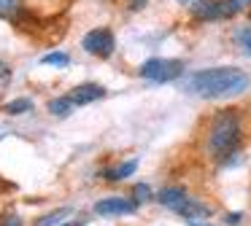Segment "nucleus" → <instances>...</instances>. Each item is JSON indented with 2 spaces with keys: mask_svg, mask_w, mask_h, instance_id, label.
<instances>
[{
  "mask_svg": "<svg viewBox=\"0 0 251 226\" xmlns=\"http://www.w3.org/2000/svg\"><path fill=\"white\" fill-rule=\"evenodd\" d=\"M81 48L89 54V57L108 59L111 54L116 51V35H114V30H111V27H92V30L81 38Z\"/></svg>",
  "mask_w": 251,
  "mask_h": 226,
  "instance_id": "nucleus-6",
  "label": "nucleus"
},
{
  "mask_svg": "<svg viewBox=\"0 0 251 226\" xmlns=\"http://www.w3.org/2000/svg\"><path fill=\"white\" fill-rule=\"evenodd\" d=\"M8 75H11V68H8L6 62H0V81H6Z\"/></svg>",
  "mask_w": 251,
  "mask_h": 226,
  "instance_id": "nucleus-21",
  "label": "nucleus"
},
{
  "mask_svg": "<svg viewBox=\"0 0 251 226\" xmlns=\"http://www.w3.org/2000/svg\"><path fill=\"white\" fill-rule=\"evenodd\" d=\"M135 172H138V159H127V161H119V164H114V167L100 170V178L108 181V183H122L130 175H135Z\"/></svg>",
  "mask_w": 251,
  "mask_h": 226,
  "instance_id": "nucleus-10",
  "label": "nucleus"
},
{
  "mask_svg": "<svg viewBox=\"0 0 251 226\" xmlns=\"http://www.w3.org/2000/svg\"><path fill=\"white\" fill-rule=\"evenodd\" d=\"M243 11L246 8L238 0H195L186 5V16L192 24H222L238 19Z\"/></svg>",
  "mask_w": 251,
  "mask_h": 226,
  "instance_id": "nucleus-4",
  "label": "nucleus"
},
{
  "mask_svg": "<svg viewBox=\"0 0 251 226\" xmlns=\"http://www.w3.org/2000/svg\"><path fill=\"white\" fill-rule=\"evenodd\" d=\"M33 111V100L30 97H17V100H8L3 105V113L6 116H25V113Z\"/></svg>",
  "mask_w": 251,
  "mask_h": 226,
  "instance_id": "nucleus-13",
  "label": "nucleus"
},
{
  "mask_svg": "<svg viewBox=\"0 0 251 226\" xmlns=\"http://www.w3.org/2000/svg\"><path fill=\"white\" fill-rule=\"evenodd\" d=\"M30 16L27 3L25 0H0V19L11 22V24H22Z\"/></svg>",
  "mask_w": 251,
  "mask_h": 226,
  "instance_id": "nucleus-9",
  "label": "nucleus"
},
{
  "mask_svg": "<svg viewBox=\"0 0 251 226\" xmlns=\"http://www.w3.org/2000/svg\"><path fill=\"white\" fill-rule=\"evenodd\" d=\"M41 65H51V68H68L71 65V54L68 51H49L41 57Z\"/></svg>",
  "mask_w": 251,
  "mask_h": 226,
  "instance_id": "nucleus-15",
  "label": "nucleus"
},
{
  "mask_svg": "<svg viewBox=\"0 0 251 226\" xmlns=\"http://www.w3.org/2000/svg\"><path fill=\"white\" fill-rule=\"evenodd\" d=\"M132 199H135L138 204H143V202H151V199H157L154 197V191H151V186L149 183H135L132 186V194H130Z\"/></svg>",
  "mask_w": 251,
  "mask_h": 226,
  "instance_id": "nucleus-16",
  "label": "nucleus"
},
{
  "mask_svg": "<svg viewBox=\"0 0 251 226\" xmlns=\"http://www.w3.org/2000/svg\"><path fill=\"white\" fill-rule=\"evenodd\" d=\"M178 5H189V3H195V0H176Z\"/></svg>",
  "mask_w": 251,
  "mask_h": 226,
  "instance_id": "nucleus-24",
  "label": "nucleus"
},
{
  "mask_svg": "<svg viewBox=\"0 0 251 226\" xmlns=\"http://www.w3.org/2000/svg\"><path fill=\"white\" fill-rule=\"evenodd\" d=\"M232 43L251 59V24H240L232 30Z\"/></svg>",
  "mask_w": 251,
  "mask_h": 226,
  "instance_id": "nucleus-12",
  "label": "nucleus"
},
{
  "mask_svg": "<svg viewBox=\"0 0 251 226\" xmlns=\"http://www.w3.org/2000/svg\"><path fill=\"white\" fill-rule=\"evenodd\" d=\"M186 224H189V226H213L211 218H189Z\"/></svg>",
  "mask_w": 251,
  "mask_h": 226,
  "instance_id": "nucleus-20",
  "label": "nucleus"
},
{
  "mask_svg": "<svg viewBox=\"0 0 251 226\" xmlns=\"http://www.w3.org/2000/svg\"><path fill=\"white\" fill-rule=\"evenodd\" d=\"M0 226H22V218H19L17 213H8L0 218Z\"/></svg>",
  "mask_w": 251,
  "mask_h": 226,
  "instance_id": "nucleus-17",
  "label": "nucleus"
},
{
  "mask_svg": "<svg viewBox=\"0 0 251 226\" xmlns=\"http://www.w3.org/2000/svg\"><path fill=\"white\" fill-rule=\"evenodd\" d=\"M103 97H105V86L103 84H78L76 89L68 91V100H71L76 108L92 105V102L103 100Z\"/></svg>",
  "mask_w": 251,
  "mask_h": 226,
  "instance_id": "nucleus-8",
  "label": "nucleus"
},
{
  "mask_svg": "<svg viewBox=\"0 0 251 226\" xmlns=\"http://www.w3.org/2000/svg\"><path fill=\"white\" fill-rule=\"evenodd\" d=\"M240 221H243V213H227L224 215V224L227 226H238Z\"/></svg>",
  "mask_w": 251,
  "mask_h": 226,
  "instance_id": "nucleus-18",
  "label": "nucleus"
},
{
  "mask_svg": "<svg viewBox=\"0 0 251 226\" xmlns=\"http://www.w3.org/2000/svg\"><path fill=\"white\" fill-rule=\"evenodd\" d=\"M246 16H249V24H251V8H249V14H246Z\"/></svg>",
  "mask_w": 251,
  "mask_h": 226,
  "instance_id": "nucleus-25",
  "label": "nucleus"
},
{
  "mask_svg": "<svg viewBox=\"0 0 251 226\" xmlns=\"http://www.w3.org/2000/svg\"><path fill=\"white\" fill-rule=\"evenodd\" d=\"M184 73L186 62L176 57H151L138 68V75L143 81H151V84H170V81H178Z\"/></svg>",
  "mask_w": 251,
  "mask_h": 226,
  "instance_id": "nucleus-5",
  "label": "nucleus"
},
{
  "mask_svg": "<svg viewBox=\"0 0 251 226\" xmlns=\"http://www.w3.org/2000/svg\"><path fill=\"white\" fill-rule=\"evenodd\" d=\"M157 202L162 204L165 210L181 215L184 221L189 218H211V204L200 202L195 194H189L184 186H165L162 191L157 194Z\"/></svg>",
  "mask_w": 251,
  "mask_h": 226,
  "instance_id": "nucleus-3",
  "label": "nucleus"
},
{
  "mask_svg": "<svg viewBox=\"0 0 251 226\" xmlns=\"http://www.w3.org/2000/svg\"><path fill=\"white\" fill-rule=\"evenodd\" d=\"M60 226H84L81 221H65V224H60Z\"/></svg>",
  "mask_w": 251,
  "mask_h": 226,
  "instance_id": "nucleus-22",
  "label": "nucleus"
},
{
  "mask_svg": "<svg viewBox=\"0 0 251 226\" xmlns=\"http://www.w3.org/2000/svg\"><path fill=\"white\" fill-rule=\"evenodd\" d=\"M243 140H246V118L240 113V108H222L208 118L202 151L216 164L232 167L240 161Z\"/></svg>",
  "mask_w": 251,
  "mask_h": 226,
  "instance_id": "nucleus-1",
  "label": "nucleus"
},
{
  "mask_svg": "<svg viewBox=\"0 0 251 226\" xmlns=\"http://www.w3.org/2000/svg\"><path fill=\"white\" fill-rule=\"evenodd\" d=\"M149 5V0H127V8L132 11V14H135V11H143Z\"/></svg>",
  "mask_w": 251,
  "mask_h": 226,
  "instance_id": "nucleus-19",
  "label": "nucleus"
},
{
  "mask_svg": "<svg viewBox=\"0 0 251 226\" xmlns=\"http://www.w3.org/2000/svg\"><path fill=\"white\" fill-rule=\"evenodd\" d=\"M240 5H243V8H251V0H238Z\"/></svg>",
  "mask_w": 251,
  "mask_h": 226,
  "instance_id": "nucleus-23",
  "label": "nucleus"
},
{
  "mask_svg": "<svg viewBox=\"0 0 251 226\" xmlns=\"http://www.w3.org/2000/svg\"><path fill=\"white\" fill-rule=\"evenodd\" d=\"M46 111H49L54 118H68L73 111H76V105H73V102L68 100V94H65V97H54V100H49Z\"/></svg>",
  "mask_w": 251,
  "mask_h": 226,
  "instance_id": "nucleus-11",
  "label": "nucleus"
},
{
  "mask_svg": "<svg viewBox=\"0 0 251 226\" xmlns=\"http://www.w3.org/2000/svg\"><path fill=\"white\" fill-rule=\"evenodd\" d=\"M141 204L132 197H105L95 202V215L100 218H119V215H132Z\"/></svg>",
  "mask_w": 251,
  "mask_h": 226,
  "instance_id": "nucleus-7",
  "label": "nucleus"
},
{
  "mask_svg": "<svg viewBox=\"0 0 251 226\" xmlns=\"http://www.w3.org/2000/svg\"><path fill=\"white\" fill-rule=\"evenodd\" d=\"M181 89L200 100H232L251 89V75L235 65H216V68L192 70L184 78Z\"/></svg>",
  "mask_w": 251,
  "mask_h": 226,
  "instance_id": "nucleus-2",
  "label": "nucleus"
},
{
  "mask_svg": "<svg viewBox=\"0 0 251 226\" xmlns=\"http://www.w3.org/2000/svg\"><path fill=\"white\" fill-rule=\"evenodd\" d=\"M71 213H73L71 207H60V210H54V213H46L44 218H38L35 226H60V224H65L62 218H68Z\"/></svg>",
  "mask_w": 251,
  "mask_h": 226,
  "instance_id": "nucleus-14",
  "label": "nucleus"
}]
</instances>
